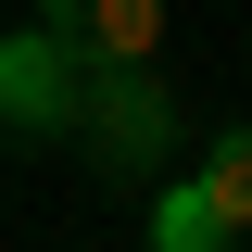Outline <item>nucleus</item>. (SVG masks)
Masks as SVG:
<instances>
[{
    "label": "nucleus",
    "mask_w": 252,
    "mask_h": 252,
    "mask_svg": "<svg viewBox=\"0 0 252 252\" xmlns=\"http://www.w3.org/2000/svg\"><path fill=\"white\" fill-rule=\"evenodd\" d=\"M76 89H89V63L63 51L51 26H26V38H0V126H76Z\"/></svg>",
    "instance_id": "obj_1"
},
{
    "label": "nucleus",
    "mask_w": 252,
    "mask_h": 252,
    "mask_svg": "<svg viewBox=\"0 0 252 252\" xmlns=\"http://www.w3.org/2000/svg\"><path fill=\"white\" fill-rule=\"evenodd\" d=\"M38 26L76 63H152L164 51V0H38Z\"/></svg>",
    "instance_id": "obj_2"
},
{
    "label": "nucleus",
    "mask_w": 252,
    "mask_h": 252,
    "mask_svg": "<svg viewBox=\"0 0 252 252\" xmlns=\"http://www.w3.org/2000/svg\"><path fill=\"white\" fill-rule=\"evenodd\" d=\"M152 240H164V252H215V240H227V215H215V189H202V177H177V189L152 202Z\"/></svg>",
    "instance_id": "obj_3"
},
{
    "label": "nucleus",
    "mask_w": 252,
    "mask_h": 252,
    "mask_svg": "<svg viewBox=\"0 0 252 252\" xmlns=\"http://www.w3.org/2000/svg\"><path fill=\"white\" fill-rule=\"evenodd\" d=\"M202 189H215L227 240H252V126H227V139H215V164H202Z\"/></svg>",
    "instance_id": "obj_4"
}]
</instances>
